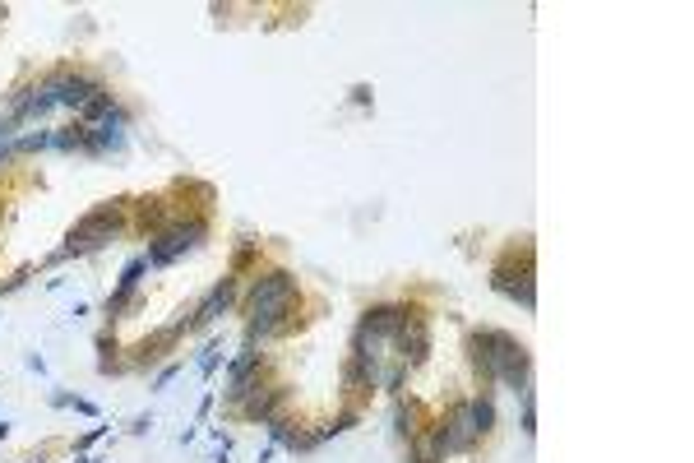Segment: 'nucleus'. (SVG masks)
Returning a JSON list of instances; mask_svg holds the SVG:
<instances>
[{
    "label": "nucleus",
    "instance_id": "20",
    "mask_svg": "<svg viewBox=\"0 0 694 463\" xmlns=\"http://www.w3.org/2000/svg\"><path fill=\"white\" fill-rule=\"evenodd\" d=\"M213 403H218V389H204V398H199V421L213 412Z\"/></svg>",
    "mask_w": 694,
    "mask_h": 463
},
{
    "label": "nucleus",
    "instance_id": "15",
    "mask_svg": "<svg viewBox=\"0 0 694 463\" xmlns=\"http://www.w3.org/2000/svg\"><path fill=\"white\" fill-rule=\"evenodd\" d=\"M107 431H111L107 421H98V426H89V431H84V436H79V440H75V454H89L93 445H98L102 436H107Z\"/></svg>",
    "mask_w": 694,
    "mask_h": 463
},
{
    "label": "nucleus",
    "instance_id": "1",
    "mask_svg": "<svg viewBox=\"0 0 694 463\" xmlns=\"http://www.w3.org/2000/svg\"><path fill=\"white\" fill-rule=\"evenodd\" d=\"M297 301H301V283L292 269H255L250 287H245V297H241L245 343L264 348L278 334H287L292 320H297Z\"/></svg>",
    "mask_w": 694,
    "mask_h": 463
},
{
    "label": "nucleus",
    "instance_id": "12",
    "mask_svg": "<svg viewBox=\"0 0 694 463\" xmlns=\"http://www.w3.org/2000/svg\"><path fill=\"white\" fill-rule=\"evenodd\" d=\"M111 107H116V93H111L107 84H102V89H98V93H93L89 102H84V107L75 111V121H79V125H98L102 116H107V111H111Z\"/></svg>",
    "mask_w": 694,
    "mask_h": 463
},
{
    "label": "nucleus",
    "instance_id": "3",
    "mask_svg": "<svg viewBox=\"0 0 694 463\" xmlns=\"http://www.w3.org/2000/svg\"><path fill=\"white\" fill-rule=\"evenodd\" d=\"M125 199H107V204H98V209H89L84 218L70 227L65 246L51 255V265H65V260H84V255L93 250H107V246H116L125 236Z\"/></svg>",
    "mask_w": 694,
    "mask_h": 463
},
{
    "label": "nucleus",
    "instance_id": "11",
    "mask_svg": "<svg viewBox=\"0 0 694 463\" xmlns=\"http://www.w3.org/2000/svg\"><path fill=\"white\" fill-rule=\"evenodd\" d=\"M46 403H51V408H65V412H79V417L102 421V408H98V403H93V398H84V394H70V389H51V394H46Z\"/></svg>",
    "mask_w": 694,
    "mask_h": 463
},
{
    "label": "nucleus",
    "instance_id": "9",
    "mask_svg": "<svg viewBox=\"0 0 694 463\" xmlns=\"http://www.w3.org/2000/svg\"><path fill=\"white\" fill-rule=\"evenodd\" d=\"M287 398H292V389H287V385H264L259 394H250L241 408H236V417L250 421V426H264V421H274L278 412L287 408Z\"/></svg>",
    "mask_w": 694,
    "mask_h": 463
},
{
    "label": "nucleus",
    "instance_id": "24",
    "mask_svg": "<svg viewBox=\"0 0 694 463\" xmlns=\"http://www.w3.org/2000/svg\"><path fill=\"white\" fill-rule=\"evenodd\" d=\"M0 440H10V421L0 417Z\"/></svg>",
    "mask_w": 694,
    "mask_h": 463
},
{
    "label": "nucleus",
    "instance_id": "4",
    "mask_svg": "<svg viewBox=\"0 0 694 463\" xmlns=\"http://www.w3.org/2000/svg\"><path fill=\"white\" fill-rule=\"evenodd\" d=\"M204 241H209V218H176L148 241L143 260H148V269H167V265H176L181 255L199 250Z\"/></svg>",
    "mask_w": 694,
    "mask_h": 463
},
{
    "label": "nucleus",
    "instance_id": "25",
    "mask_svg": "<svg viewBox=\"0 0 694 463\" xmlns=\"http://www.w3.org/2000/svg\"><path fill=\"white\" fill-rule=\"evenodd\" d=\"M23 463H46V459H42V454H37V459H23Z\"/></svg>",
    "mask_w": 694,
    "mask_h": 463
},
{
    "label": "nucleus",
    "instance_id": "5",
    "mask_svg": "<svg viewBox=\"0 0 694 463\" xmlns=\"http://www.w3.org/2000/svg\"><path fill=\"white\" fill-rule=\"evenodd\" d=\"M491 287H496L500 297H509L514 306L537 310V274H532V255H523V265H518V246H509L496 265H491Z\"/></svg>",
    "mask_w": 694,
    "mask_h": 463
},
{
    "label": "nucleus",
    "instance_id": "13",
    "mask_svg": "<svg viewBox=\"0 0 694 463\" xmlns=\"http://www.w3.org/2000/svg\"><path fill=\"white\" fill-rule=\"evenodd\" d=\"M417 408H403V398H394V436L398 440H412L417 436Z\"/></svg>",
    "mask_w": 694,
    "mask_h": 463
},
{
    "label": "nucleus",
    "instance_id": "17",
    "mask_svg": "<svg viewBox=\"0 0 694 463\" xmlns=\"http://www.w3.org/2000/svg\"><path fill=\"white\" fill-rule=\"evenodd\" d=\"M176 371H181V362H167L162 371L153 375V389H167V385H172V380H176Z\"/></svg>",
    "mask_w": 694,
    "mask_h": 463
},
{
    "label": "nucleus",
    "instance_id": "19",
    "mask_svg": "<svg viewBox=\"0 0 694 463\" xmlns=\"http://www.w3.org/2000/svg\"><path fill=\"white\" fill-rule=\"evenodd\" d=\"M148 431H153V412H143V417L130 421V436H148Z\"/></svg>",
    "mask_w": 694,
    "mask_h": 463
},
{
    "label": "nucleus",
    "instance_id": "22",
    "mask_svg": "<svg viewBox=\"0 0 694 463\" xmlns=\"http://www.w3.org/2000/svg\"><path fill=\"white\" fill-rule=\"evenodd\" d=\"M352 102H356V107H371V89H366V84H356V89H352Z\"/></svg>",
    "mask_w": 694,
    "mask_h": 463
},
{
    "label": "nucleus",
    "instance_id": "14",
    "mask_svg": "<svg viewBox=\"0 0 694 463\" xmlns=\"http://www.w3.org/2000/svg\"><path fill=\"white\" fill-rule=\"evenodd\" d=\"M51 148V130H23L14 139V153H46Z\"/></svg>",
    "mask_w": 694,
    "mask_h": 463
},
{
    "label": "nucleus",
    "instance_id": "23",
    "mask_svg": "<svg viewBox=\"0 0 694 463\" xmlns=\"http://www.w3.org/2000/svg\"><path fill=\"white\" fill-rule=\"evenodd\" d=\"M75 463H107V459H102V454H79Z\"/></svg>",
    "mask_w": 694,
    "mask_h": 463
},
{
    "label": "nucleus",
    "instance_id": "18",
    "mask_svg": "<svg viewBox=\"0 0 694 463\" xmlns=\"http://www.w3.org/2000/svg\"><path fill=\"white\" fill-rule=\"evenodd\" d=\"M89 315H93V306H89V301H75V306L65 310V320H75V324H79V320H89Z\"/></svg>",
    "mask_w": 694,
    "mask_h": 463
},
{
    "label": "nucleus",
    "instance_id": "7",
    "mask_svg": "<svg viewBox=\"0 0 694 463\" xmlns=\"http://www.w3.org/2000/svg\"><path fill=\"white\" fill-rule=\"evenodd\" d=\"M42 89L51 93L56 107L79 111L84 102L93 98V93L102 89V79H98V75H89V70H51V75H42Z\"/></svg>",
    "mask_w": 694,
    "mask_h": 463
},
{
    "label": "nucleus",
    "instance_id": "6",
    "mask_svg": "<svg viewBox=\"0 0 694 463\" xmlns=\"http://www.w3.org/2000/svg\"><path fill=\"white\" fill-rule=\"evenodd\" d=\"M259 389H264V353H259V348H250V343H241V353L227 362V380H222V403L236 412L245 398L259 394Z\"/></svg>",
    "mask_w": 694,
    "mask_h": 463
},
{
    "label": "nucleus",
    "instance_id": "8",
    "mask_svg": "<svg viewBox=\"0 0 694 463\" xmlns=\"http://www.w3.org/2000/svg\"><path fill=\"white\" fill-rule=\"evenodd\" d=\"M236 287H241V278H236V274L218 278V283L204 292V301L190 310V334H195V329H209V324H218L222 315L231 310V301H236Z\"/></svg>",
    "mask_w": 694,
    "mask_h": 463
},
{
    "label": "nucleus",
    "instance_id": "21",
    "mask_svg": "<svg viewBox=\"0 0 694 463\" xmlns=\"http://www.w3.org/2000/svg\"><path fill=\"white\" fill-rule=\"evenodd\" d=\"M23 366H28V371H37V375H46V357H42V353H28V357H23Z\"/></svg>",
    "mask_w": 694,
    "mask_h": 463
},
{
    "label": "nucleus",
    "instance_id": "16",
    "mask_svg": "<svg viewBox=\"0 0 694 463\" xmlns=\"http://www.w3.org/2000/svg\"><path fill=\"white\" fill-rule=\"evenodd\" d=\"M518 403H523V412H518V426H523V436H537V403H532V398H518Z\"/></svg>",
    "mask_w": 694,
    "mask_h": 463
},
{
    "label": "nucleus",
    "instance_id": "2",
    "mask_svg": "<svg viewBox=\"0 0 694 463\" xmlns=\"http://www.w3.org/2000/svg\"><path fill=\"white\" fill-rule=\"evenodd\" d=\"M468 357H473L482 385H505L518 398H532V357L514 334L482 324L468 334Z\"/></svg>",
    "mask_w": 694,
    "mask_h": 463
},
{
    "label": "nucleus",
    "instance_id": "10",
    "mask_svg": "<svg viewBox=\"0 0 694 463\" xmlns=\"http://www.w3.org/2000/svg\"><path fill=\"white\" fill-rule=\"evenodd\" d=\"M468 417H473L477 440L496 431V398H491V389H482V394H473V398H468Z\"/></svg>",
    "mask_w": 694,
    "mask_h": 463
}]
</instances>
